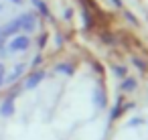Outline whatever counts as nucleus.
I'll list each match as a JSON object with an SVG mask.
<instances>
[{
    "mask_svg": "<svg viewBox=\"0 0 148 140\" xmlns=\"http://www.w3.org/2000/svg\"><path fill=\"white\" fill-rule=\"evenodd\" d=\"M47 77V73L43 71V69H33L27 77H25V81H23V89H27V91H31V89H37L41 83H43V79Z\"/></svg>",
    "mask_w": 148,
    "mask_h": 140,
    "instance_id": "obj_4",
    "label": "nucleus"
},
{
    "mask_svg": "<svg viewBox=\"0 0 148 140\" xmlns=\"http://www.w3.org/2000/svg\"><path fill=\"white\" fill-rule=\"evenodd\" d=\"M132 63H134V65H136L138 69H146V67H144V63H142L140 59H136V57H132Z\"/></svg>",
    "mask_w": 148,
    "mask_h": 140,
    "instance_id": "obj_16",
    "label": "nucleus"
},
{
    "mask_svg": "<svg viewBox=\"0 0 148 140\" xmlns=\"http://www.w3.org/2000/svg\"><path fill=\"white\" fill-rule=\"evenodd\" d=\"M6 43V39H4V35H2V29H0V45H4Z\"/></svg>",
    "mask_w": 148,
    "mask_h": 140,
    "instance_id": "obj_20",
    "label": "nucleus"
},
{
    "mask_svg": "<svg viewBox=\"0 0 148 140\" xmlns=\"http://www.w3.org/2000/svg\"><path fill=\"white\" fill-rule=\"evenodd\" d=\"M110 2H112L116 8H122V0H110Z\"/></svg>",
    "mask_w": 148,
    "mask_h": 140,
    "instance_id": "obj_19",
    "label": "nucleus"
},
{
    "mask_svg": "<svg viewBox=\"0 0 148 140\" xmlns=\"http://www.w3.org/2000/svg\"><path fill=\"white\" fill-rule=\"evenodd\" d=\"M16 95L18 89H14L12 93H8L2 102H0V118H12L16 112Z\"/></svg>",
    "mask_w": 148,
    "mask_h": 140,
    "instance_id": "obj_2",
    "label": "nucleus"
},
{
    "mask_svg": "<svg viewBox=\"0 0 148 140\" xmlns=\"http://www.w3.org/2000/svg\"><path fill=\"white\" fill-rule=\"evenodd\" d=\"M47 39H49V35H47V33H43V35L39 37V49H43V47H45V43H47Z\"/></svg>",
    "mask_w": 148,
    "mask_h": 140,
    "instance_id": "obj_15",
    "label": "nucleus"
},
{
    "mask_svg": "<svg viewBox=\"0 0 148 140\" xmlns=\"http://www.w3.org/2000/svg\"><path fill=\"white\" fill-rule=\"evenodd\" d=\"M39 14L37 12H23V14H18V21H21V29H23V33L25 35H33L35 31H37V25H39V19H37Z\"/></svg>",
    "mask_w": 148,
    "mask_h": 140,
    "instance_id": "obj_3",
    "label": "nucleus"
},
{
    "mask_svg": "<svg viewBox=\"0 0 148 140\" xmlns=\"http://www.w3.org/2000/svg\"><path fill=\"white\" fill-rule=\"evenodd\" d=\"M99 39H101V43H106V45H116V43H118L116 37H114L112 33H108V31H103V33L99 35Z\"/></svg>",
    "mask_w": 148,
    "mask_h": 140,
    "instance_id": "obj_10",
    "label": "nucleus"
},
{
    "mask_svg": "<svg viewBox=\"0 0 148 140\" xmlns=\"http://www.w3.org/2000/svg\"><path fill=\"white\" fill-rule=\"evenodd\" d=\"M4 79H6V67H4L2 61H0V87L4 85Z\"/></svg>",
    "mask_w": 148,
    "mask_h": 140,
    "instance_id": "obj_13",
    "label": "nucleus"
},
{
    "mask_svg": "<svg viewBox=\"0 0 148 140\" xmlns=\"http://www.w3.org/2000/svg\"><path fill=\"white\" fill-rule=\"evenodd\" d=\"M41 63H43V55L39 53L37 57H33V61H31V67H33V69H37V67H39Z\"/></svg>",
    "mask_w": 148,
    "mask_h": 140,
    "instance_id": "obj_14",
    "label": "nucleus"
},
{
    "mask_svg": "<svg viewBox=\"0 0 148 140\" xmlns=\"http://www.w3.org/2000/svg\"><path fill=\"white\" fill-rule=\"evenodd\" d=\"M81 19H83V29L85 31H91L93 29V16H91V12H89L87 6L81 8Z\"/></svg>",
    "mask_w": 148,
    "mask_h": 140,
    "instance_id": "obj_8",
    "label": "nucleus"
},
{
    "mask_svg": "<svg viewBox=\"0 0 148 140\" xmlns=\"http://www.w3.org/2000/svg\"><path fill=\"white\" fill-rule=\"evenodd\" d=\"M2 10H4V4H0V12H2Z\"/></svg>",
    "mask_w": 148,
    "mask_h": 140,
    "instance_id": "obj_21",
    "label": "nucleus"
},
{
    "mask_svg": "<svg viewBox=\"0 0 148 140\" xmlns=\"http://www.w3.org/2000/svg\"><path fill=\"white\" fill-rule=\"evenodd\" d=\"M112 73L116 75V77H126V67H122V65H112Z\"/></svg>",
    "mask_w": 148,
    "mask_h": 140,
    "instance_id": "obj_11",
    "label": "nucleus"
},
{
    "mask_svg": "<svg viewBox=\"0 0 148 140\" xmlns=\"http://www.w3.org/2000/svg\"><path fill=\"white\" fill-rule=\"evenodd\" d=\"M10 4H14V6H23V4H25V0H10Z\"/></svg>",
    "mask_w": 148,
    "mask_h": 140,
    "instance_id": "obj_18",
    "label": "nucleus"
},
{
    "mask_svg": "<svg viewBox=\"0 0 148 140\" xmlns=\"http://www.w3.org/2000/svg\"><path fill=\"white\" fill-rule=\"evenodd\" d=\"M31 4L35 6V12L37 14H41L43 19H51V10H49V6H47V2L45 0H31Z\"/></svg>",
    "mask_w": 148,
    "mask_h": 140,
    "instance_id": "obj_6",
    "label": "nucleus"
},
{
    "mask_svg": "<svg viewBox=\"0 0 148 140\" xmlns=\"http://www.w3.org/2000/svg\"><path fill=\"white\" fill-rule=\"evenodd\" d=\"M124 14H126V19H128L132 25H138V23H136V19H134V14H130V12H124Z\"/></svg>",
    "mask_w": 148,
    "mask_h": 140,
    "instance_id": "obj_17",
    "label": "nucleus"
},
{
    "mask_svg": "<svg viewBox=\"0 0 148 140\" xmlns=\"http://www.w3.org/2000/svg\"><path fill=\"white\" fill-rule=\"evenodd\" d=\"M93 102H95V104H99V108H103V106H106L103 93H97V91H95V93H93Z\"/></svg>",
    "mask_w": 148,
    "mask_h": 140,
    "instance_id": "obj_12",
    "label": "nucleus"
},
{
    "mask_svg": "<svg viewBox=\"0 0 148 140\" xmlns=\"http://www.w3.org/2000/svg\"><path fill=\"white\" fill-rule=\"evenodd\" d=\"M33 45V39L25 33H18L14 37H10L6 41V49H8V55H14V53H27Z\"/></svg>",
    "mask_w": 148,
    "mask_h": 140,
    "instance_id": "obj_1",
    "label": "nucleus"
},
{
    "mask_svg": "<svg viewBox=\"0 0 148 140\" xmlns=\"http://www.w3.org/2000/svg\"><path fill=\"white\" fill-rule=\"evenodd\" d=\"M25 71H27V65H25V63H16V65L12 67V71L6 75L4 85H6V83H8V85H12V83H16L18 79H23V77H25Z\"/></svg>",
    "mask_w": 148,
    "mask_h": 140,
    "instance_id": "obj_5",
    "label": "nucleus"
},
{
    "mask_svg": "<svg viewBox=\"0 0 148 140\" xmlns=\"http://www.w3.org/2000/svg\"><path fill=\"white\" fill-rule=\"evenodd\" d=\"M120 89H122V91H134V89H136V79H132V77H124Z\"/></svg>",
    "mask_w": 148,
    "mask_h": 140,
    "instance_id": "obj_9",
    "label": "nucleus"
},
{
    "mask_svg": "<svg viewBox=\"0 0 148 140\" xmlns=\"http://www.w3.org/2000/svg\"><path fill=\"white\" fill-rule=\"evenodd\" d=\"M75 69H77V67H75L73 63H67V61L55 65V73H61V75H65V77H71V75L75 73Z\"/></svg>",
    "mask_w": 148,
    "mask_h": 140,
    "instance_id": "obj_7",
    "label": "nucleus"
}]
</instances>
